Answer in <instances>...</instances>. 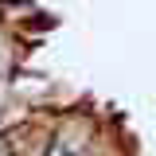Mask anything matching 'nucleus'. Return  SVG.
Listing matches in <instances>:
<instances>
[{
	"mask_svg": "<svg viewBox=\"0 0 156 156\" xmlns=\"http://www.w3.org/2000/svg\"><path fill=\"white\" fill-rule=\"evenodd\" d=\"M43 156H90V140L86 136H70V133H58Z\"/></svg>",
	"mask_w": 156,
	"mask_h": 156,
	"instance_id": "nucleus-1",
	"label": "nucleus"
}]
</instances>
